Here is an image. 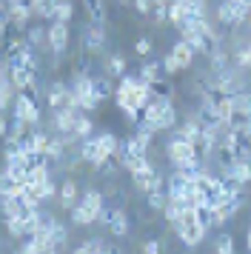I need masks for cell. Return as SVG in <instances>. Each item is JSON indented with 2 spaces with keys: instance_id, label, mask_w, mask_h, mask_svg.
I'll list each match as a JSON object with an SVG mask.
<instances>
[{
  "instance_id": "4dcf8cb0",
  "label": "cell",
  "mask_w": 251,
  "mask_h": 254,
  "mask_svg": "<svg viewBox=\"0 0 251 254\" xmlns=\"http://www.w3.org/2000/svg\"><path fill=\"white\" fill-rule=\"evenodd\" d=\"M146 203L151 211H163L166 203H169V194H166V189H157V191H148L146 194Z\"/></svg>"
},
{
  "instance_id": "f546056e",
  "label": "cell",
  "mask_w": 251,
  "mask_h": 254,
  "mask_svg": "<svg viewBox=\"0 0 251 254\" xmlns=\"http://www.w3.org/2000/svg\"><path fill=\"white\" fill-rule=\"evenodd\" d=\"M106 74H109V77H123L126 74V58L123 55H112V58L106 60Z\"/></svg>"
},
{
  "instance_id": "ba28073f",
  "label": "cell",
  "mask_w": 251,
  "mask_h": 254,
  "mask_svg": "<svg viewBox=\"0 0 251 254\" xmlns=\"http://www.w3.org/2000/svg\"><path fill=\"white\" fill-rule=\"evenodd\" d=\"M80 157L86 160V166H91V172H97L103 163L112 157V154H106V151H103V146L97 143V137L91 134V137H83V140H80Z\"/></svg>"
},
{
  "instance_id": "5b68a950",
  "label": "cell",
  "mask_w": 251,
  "mask_h": 254,
  "mask_svg": "<svg viewBox=\"0 0 251 254\" xmlns=\"http://www.w3.org/2000/svg\"><path fill=\"white\" fill-rule=\"evenodd\" d=\"M46 32H49V55H52V63H55V66H60L63 55L68 52V23L52 20Z\"/></svg>"
},
{
  "instance_id": "7bdbcfd3",
  "label": "cell",
  "mask_w": 251,
  "mask_h": 254,
  "mask_svg": "<svg viewBox=\"0 0 251 254\" xmlns=\"http://www.w3.org/2000/svg\"><path fill=\"white\" fill-rule=\"evenodd\" d=\"M246 29H249V35H251V14H249V20H246Z\"/></svg>"
},
{
  "instance_id": "f1b7e54d",
  "label": "cell",
  "mask_w": 251,
  "mask_h": 254,
  "mask_svg": "<svg viewBox=\"0 0 251 254\" xmlns=\"http://www.w3.org/2000/svg\"><path fill=\"white\" fill-rule=\"evenodd\" d=\"M94 137H97V143L103 146L106 154H114V151L120 149V137H117L114 131H100V134H94Z\"/></svg>"
},
{
  "instance_id": "277c9868",
  "label": "cell",
  "mask_w": 251,
  "mask_h": 254,
  "mask_svg": "<svg viewBox=\"0 0 251 254\" xmlns=\"http://www.w3.org/2000/svg\"><path fill=\"white\" fill-rule=\"evenodd\" d=\"M11 117H17V120H26L32 128L40 126V103L34 100V97H29L26 92H17L14 94V103H11Z\"/></svg>"
},
{
  "instance_id": "d4e9b609",
  "label": "cell",
  "mask_w": 251,
  "mask_h": 254,
  "mask_svg": "<svg viewBox=\"0 0 251 254\" xmlns=\"http://www.w3.org/2000/svg\"><path fill=\"white\" fill-rule=\"evenodd\" d=\"M77 140H83V137H91L94 134V120H91L86 112H80V117H77V123H74V131H71Z\"/></svg>"
},
{
  "instance_id": "4316f807",
  "label": "cell",
  "mask_w": 251,
  "mask_h": 254,
  "mask_svg": "<svg viewBox=\"0 0 251 254\" xmlns=\"http://www.w3.org/2000/svg\"><path fill=\"white\" fill-rule=\"evenodd\" d=\"M217 117L220 120H231L234 117V100H231V94H217Z\"/></svg>"
},
{
  "instance_id": "ac0fdd59",
  "label": "cell",
  "mask_w": 251,
  "mask_h": 254,
  "mask_svg": "<svg viewBox=\"0 0 251 254\" xmlns=\"http://www.w3.org/2000/svg\"><path fill=\"white\" fill-rule=\"evenodd\" d=\"M91 86H94V94L103 100H109V97H114V83L109 74H91Z\"/></svg>"
},
{
  "instance_id": "ffe728a7",
  "label": "cell",
  "mask_w": 251,
  "mask_h": 254,
  "mask_svg": "<svg viewBox=\"0 0 251 254\" xmlns=\"http://www.w3.org/2000/svg\"><path fill=\"white\" fill-rule=\"evenodd\" d=\"M49 234H52V240H55V252H66V246H68V226L66 223L55 220V223L49 226Z\"/></svg>"
},
{
  "instance_id": "30bf717a",
  "label": "cell",
  "mask_w": 251,
  "mask_h": 254,
  "mask_svg": "<svg viewBox=\"0 0 251 254\" xmlns=\"http://www.w3.org/2000/svg\"><path fill=\"white\" fill-rule=\"evenodd\" d=\"M80 117V109H66V112H55L52 115V134H71L74 123Z\"/></svg>"
},
{
  "instance_id": "9a60e30c",
  "label": "cell",
  "mask_w": 251,
  "mask_h": 254,
  "mask_svg": "<svg viewBox=\"0 0 251 254\" xmlns=\"http://www.w3.org/2000/svg\"><path fill=\"white\" fill-rule=\"evenodd\" d=\"M74 252H77V254H91V252L106 254V252H117V249H114V246H112L109 240H103V237H89V240H83V243H80V246L74 249Z\"/></svg>"
},
{
  "instance_id": "cb8c5ba5",
  "label": "cell",
  "mask_w": 251,
  "mask_h": 254,
  "mask_svg": "<svg viewBox=\"0 0 251 254\" xmlns=\"http://www.w3.org/2000/svg\"><path fill=\"white\" fill-rule=\"evenodd\" d=\"M231 100H234V115H246V117H251V92L240 89V92L231 94Z\"/></svg>"
},
{
  "instance_id": "d590c367",
  "label": "cell",
  "mask_w": 251,
  "mask_h": 254,
  "mask_svg": "<svg viewBox=\"0 0 251 254\" xmlns=\"http://www.w3.org/2000/svg\"><path fill=\"white\" fill-rule=\"evenodd\" d=\"M131 49H134V55H140V58H148L151 49H154V43H151V37H137Z\"/></svg>"
},
{
  "instance_id": "60d3db41",
  "label": "cell",
  "mask_w": 251,
  "mask_h": 254,
  "mask_svg": "<svg viewBox=\"0 0 251 254\" xmlns=\"http://www.w3.org/2000/svg\"><path fill=\"white\" fill-rule=\"evenodd\" d=\"M246 246H249V252H251V223H249V231H246Z\"/></svg>"
},
{
  "instance_id": "f35d334b",
  "label": "cell",
  "mask_w": 251,
  "mask_h": 254,
  "mask_svg": "<svg viewBox=\"0 0 251 254\" xmlns=\"http://www.w3.org/2000/svg\"><path fill=\"white\" fill-rule=\"evenodd\" d=\"M131 6L137 9V14H151V6H154V0H131Z\"/></svg>"
},
{
  "instance_id": "7a4b0ae2",
  "label": "cell",
  "mask_w": 251,
  "mask_h": 254,
  "mask_svg": "<svg viewBox=\"0 0 251 254\" xmlns=\"http://www.w3.org/2000/svg\"><path fill=\"white\" fill-rule=\"evenodd\" d=\"M174 229V234H177V240L183 243V246H188V249H197L200 243L205 240V234H208V229H205L203 223H200V217H197V208H183V217L171 226Z\"/></svg>"
},
{
  "instance_id": "74e56055",
  "label": "cell",
  "mask_w": 251,
  "mask_h": 254,
  "mask_svg": "<svg viewBox=\"0 0 251 254\" xmlns=\"http://www.w3.org/2000/svg\"><path fill=\"white\" fill-rule=\"evenodd\" d=\"M163 246H166L163 240H146L143 246H140V249H143L146 254H157V252H163Z\"/></svg>"
},
{
  "instance_id": "836d02e7",
  "label": "cell",
  "mask_w": 251,
  "mask_h": 254,
  "mask_svg": "<svg viewBox=\"0 0 251 254\" xmlns=\"http://www.w3.org/2000/svg\"><path fill=\"white\" fill-rule=\"evenodd\" d=\"M214 252L217 254H231V252H234V237H231V234H226V231H223V234H217Z\"/></svg>"
},
{
  "instance_id": "52a82bcc",
  "label": "cell",
  "mask_w": 251,
  "mask_h": 254,
  "mask_svg": "<svg viewBox=\"0 0 251 254\" xmlns=\"http://www.w3.org/2000/svg\"><path fill=\"white\" fill-rule=\"evenodd\" d=\"M106 43H109L106 29H103L100 23H91V20H89V26L83 29V37H80V46H83V52H86V55H103Z\"/></svg>"
},
{
  "instance_id": "7c38bea8",
  "label": "cell",
  "mask_w": 251,
  "mask_h": 254,
  "mask_svg": "<svg viewBox=\"0 0 251 254\" xmlns=\"http://www.w3.org/2000/svg\"><path fill=\"white\" fill-rule=\"evenodd\" d=\"M126 151L131 154V157H140V154H148V146H151V134H146V131H131L128 137L123 140Z\"/></svg>"
},
{
  "instance_id": "ee69618b",
  "label": "cell",
  "mask_w": 251,
  "mask_h": 254,
  "mask_svg": "<svg viewBox=\"0 0 251 254\" xmlns=\"http://www.w3.org/2000/svg\"><path fill=\"white\" fill-rule=\"evenodd\" d=\"M117 3H123V6H126V3H131V0H117Z\"/></svg>"
},
{
  "instance_id": "83f0119b",
  "label": "cell",
  "mask_w": 251,
  "mask_h": 254,
  "mask_svg": "<svg viewBox=\"0 0 251 254\" xmlns=\"http://www.w3.org/2000/svg\"><path fill=\"white\" fill-rule=\"evenodd\" d=\"M68 220H71L74 226H91V223H97V220L91 217L89 211H86V208L80 206V203H77V206H71V208H68Z\"/></svg>"
},
{
  "instance_id": "3957f363",
  "label": "cell",
  "mask_w": 251,
  "mask_h": 254,
  "mask_svg": "<svg viewBox=\"0 0 251 254\" xmlns=\"http://www.w3.org/2000/svg\"><path fill=\"white\" fill-rule=\"evenodd\" d=\"M46 109L55 115V112H66V109H77V100L71 94V86L63 80H55L46 92Z\"/></svg>"
},
{
  "instance_id": "9c48e42d",
  "label": "cell",
  "mask_w": 251,
  "mask_h": 254,
  "mask_svg": "<svg viewBox=\"0 0 251 254\" xmlns=\"http://www.w3.org/2000/svg\"><path fill=\"white\" fill-rule=\"evenodd\" d=\"M57 200H60V206L66 208V211L80 203V186H77L74 177H68L66 174V177L60 180V186H57Z\"/></svg>"
},
{
  "instance_id": "8d00e7d4",
  "label": "cell",
  "mask_w": 251,
  "mask_h": 254,
  "mask_svg": "<svg viewBox=\"0 0 251 254\" xmlns=\"http://www.w3.org/2000/svg\"><path fill=\"white\" fill-rule=\"evenodd\" d=\"M151 20H154V26L169 23V6H160V3H154V6H151Z\"/></svg>"
},
{
  "instance_id": "8fae6325",
  "label": "cell",
  "mask_w": 251,
  "mask_h": 254,
  "mask_svg": "<svg viewBox=\"0 0 251 254\" xmlns=\"http://www.w3.org/2000/svg\"><path fill=\"white\" fill-rule=\"evenodd\" d=\"M106 231H109L112 237H117V240L128 237V231H131V223H128V214H126V208H114L112 217H109V223H106Z\"/></svg>"
},
{
  "instance_id": "5bb4252c",
  "label": "cell",
  "mask_w": 251,
  "mask_h": 254,
  "mask_svg": "<svg viewBox=\"0 0 251 254\" xmlns=\"http://www.w3.org/2000/svg\"><path fill=\"white\" fill-rule=\"evenodd\" d=\"M80 206L97 220V214H100L103 206H106V197H103V191H97V189H89V191H83V194H80Z\"/></svg>"
},
{
  "instance_id": "44dd1931",
  "label": "cell",
  "mask_w": 251,
  "mask_h": 254,
  "mask_svg": "<svg viewBox=\"0 0 251 254\" xmlns=\"http://www.w3.org/2000/svg\"><path fill=\"white\" fill-rule=\"evenodd\" d=\"M177 126V106L174 103H166L160 109V117H157V128L160 131H171Z\"/></svg>"
},
{
  "instance_id": "8992f818",
  "label": "cell",
  "mask_w": 251,
  "mask_h": 254,
  "mask_svg": "<svg viewBox=\"0 0 251 254\" xmlns=\"http://www.w3.org/2000/svg\"><path fill=\"white\" fill-rule=\"evenodd\" d=\"M131 186H134L140 194H148V191H157V189H166V177L154 169V163H148L146 169L131 174Z\"/></svg>"
},
{
  "instance_id": "603a6c76",
  "label": "cell",
  "mask_w": 251,
  "mask_h": 254,
  "mask_svg": "<svg viewBox=\"0 0 251 254\" xmlns=\"http://www.w3.org/2000/svg\"><path fill=\"white\" fill-rule=\"evenodd\" d=\"M6 234H9L11 240H23V237H29L26 220L23 217H6Z\"/></svg>"
},
{
  "instance_id": "484cf974",
  "label": "cell",
  "mask_w": 251,
  "mask_h": 254,
  "mask_svg": "<svg viewBox=\"0 0 251 254\" xmlns=\"http://www.w3.org/2000/svg\"><path fill=\"white\" fill-rule=\"evenodd\" d=\"M60 0H37L34 3V20H52Z\"/></svg>"
},
{
  "instance_id": "2e32d148",
  "label": "cell",
  "mask_w": 251,
  "mask_h": 254,
  "mask_svg": "<svg viewBox=\"0 0 251 254\" xmlns=\"http://www.w3.org/2000/svg\"><path fill=\"white\" fill-rule=\"evenodd\" d=\"M171 55H174V60H177V63L183 66V71H186V69H191L194 58H197V55H194V49L188 46L186 40H177V43L171 46Z\"/></svg>"
},
{
  "instance_id": "d6a6232c",
  "label": "cell",
  "mask_w": 251,
  "mask_h": 254,
  "mask_svg": "<svg viewBox=\"0 0 251 254\" xmlns=\"http://www.w3.org/2000/svg\"><path fill=\"white\" fill-rule=\"evenodd\" d=\"M71 14H74V6H71V0H60L55 9V17L52 20H60V23H68L71 20Z\"/></svg>"
},
{
  "instance_id": "d6986e66",
  "label": "cell",
  "mask_w": 251,
  "mask_h": 254,
  "mask_svg": "<svg viewBox=\"0 0 251 254\" xmlns=\"http://www.w3.org/2000/svg\"><path fill=\"white\" fill-rule=\"evenodd\" d=\"M83 9H86V14H89L91 23H106V17H109V12H106V0H83Z\"/></svg>"
},
{
  "instance_id": "1f68e13d",
  "label": "cell",
  "mask_w": 251,
  "mask_h": 254,
  "mask_svg": "<svg viewBox=\"0 0 251 254\" xmlns=\"http://www.w3.org/2000/svg\"><path fill=\"white\" fill-rule=\"evenodd\" d=\"M163 217L174 226V223L183 217V203H180V200H171V197H169V203H166V208H163Z\"/></svg>"
},
{
  "instance_id": "f6af8a7d",
  "label": "cell",
  "mask_w": 251,
  "mask_h": 254,
  "mask_svg": "<svg viewBox=\"0 0 251 254\" xmlns=\"http://www.w3.org/2000/svg\"><path fill=\"white\" fill-rule=\"evenodd\" d=\"M249 52H251V37H249Z\"/></svg>"
},
{
  "instance_id": "7402d4cb",
  "label": "cell",
  "mask_w": 251,
  "mask_h": 254,
  "mask_svg": "<svg viewBox=\"0 0 251 254\" xmlns=\"http://www.w3.org/2000/svg\"><path fill=\"white\" fill-rule=\"evenodd\" d=\"M160 77H169V74L163 71V63H160V60H148V63L140 66V80L154 83V80H160Z\"/></svg>"
},
{
  "instance_id": "e575fe53",
  "label": "cell",
  "mask_w": 251,
  "mask_h": 254,
  "mask_svg": "<svg viewBox=\"0 0 251 254\" xmlns=\"http://www.w3.org/2000/svg\"><path fill=\"white\" fill-rule=\"evenodd\" d=\"M160 63H163V71H166L169 77H174V74H180V71H183V66L174 60V55H171V52H169V55H163V60H160Z\"/></svg>"
},
{
  "instance_id": "ab89813d",
  "label": "cell",
  "mask_w": 251,
  "mask_h": 254,
  "mask_svg": "<svg viewBox=\"0 0 251 254\" xmlns=\"http://www.w3.org/2000/svg\"><path fill=\"white\" fill-rule=\"evenodd\" d=\"M9 134V120H6V112H0V137Z\"/></svg>"
},
{
  "instance_id": "b9f144b4",
  "label": "cell",
  "mask_w": 251,
  "mask_h": 254,
  "mask_svg": "<svg viewBox=\"0 0 251 254\" xmlns=\"http://www.w3.org/2000/svg\"><path fill=\"white\" fill-rule=\"evenodd\" d=\"M154 3H160V6H169L171 0H154Z\"/></svg>"
},
{
  "instance_id": "6da1fadb",
  "label": "cell",
  "mask_w": 251,
  "mask_h": 254,
  "mask_svg": "<svg viewBox=\"0 0 251 254\" xmlns=\"http://www.w3.org/2000/svg\"><path fill=\"white\" fill-rule=\"evenodd\" d=\"M148 97H151V89H148L146 80H140V74H137V77L123 74V77H120V86L114 89V103H117V109L126 115V123H128V126H137L140 112H143V106L148 103Z\"/></svg>"
},
{
  "instance_id": "4fadbf2b",
  "label": "cell",
  "mask_w": 251,
  "mask_h": 254,
  "mask_svg": "<svg viewBox=\"0 0 251 254\" xmlns=\"http://www.w3.org/2000/svg\"><path fill=\"white\" fill-rule=\"evenodd\" d=\"M26 40H29V46H32L37 55H49V32H46V26L29 23V29H26Z\"/></svg>"
},
{
  "instance_id": "e0dca14e",
  "label": "cell",
  "mask_w": 251,
  "mask_h": 254,
  "mask_svg": "<svg viewBox=\"0 0 251 254\" xmlns=\"http://www.w3.org/2000/svg\"><path fill=\"white\" fill-rule=\"evenodd\" d=\"M9 74H11V83H14V89H17V92H23L26 86H32V83L37 80V74L29 71L26 66H9Z\"/></svg>"
}]
</instances>
